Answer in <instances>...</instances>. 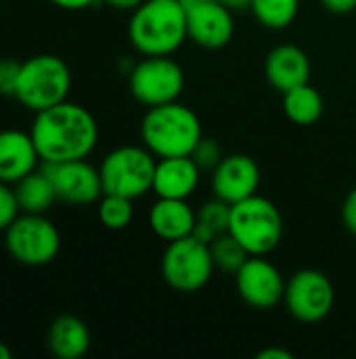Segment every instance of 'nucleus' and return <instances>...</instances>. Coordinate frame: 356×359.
Returning a JSON list of instances; mask_svg holds the SVG:
<instances>
[{"label":"nucleus","mask_w":356,"mask_h":359,"mask_svg":"<svg viewBox=\"0 0 356 359\" xmlns=\"http://www.w3.org/2000/svg\"><path fill=\"white\" fill-rule=\"evenodd\" d=\"M197 223V212L187 200L157 198L149 210V227L164 242H176L193 236Z\"/></svg>","instance_id":"nucleus-18"},{"label":"nucleus","mask_w":356,"mask_h":359,"mask_svg":"<svg viewBox=\"0 0 356 359\" xmlns=\"http://www.w3.org/2000/svg\"><path fill=\"white\" fill-rule=\"evenodd\" d=\"M141 137L155 158L191 156L204 137V128L191 107L172 101L149 107L141 122Z\"/></svg>","instance_id":"nucleus-3"},{"label":"nucleus","mask_w":356,"mask_h":359,"mask_svg":"<svg viewBox=\"0 0 356 359\" xmlns=\"http://www.w3.org/2000/svg\"><path fill=\"white\" fill-rule=\"evenodd\" d=\"M210 252H212V259H214V265L216 269L225 271V273H237L243 263L252 257L229 231L216 236L210 244Z\"/></svg>","instance_id":"nucleus-24"},{"label":"nucleus","mask_w":356,"mask_h":359,"mask_svg":"<svg viewBox=\"0 0 356 359\" xmlns=\"http://www.w3.org/2000/svg\"><path fill=\"white\" fill-rule=\"evenodd\" d=\"M229 233L252 257H266L283 238V217L271 200L256 194L231 206Z\"/></svg>","instance_id":"nucleus-4"},{"label":"nucleus","mask_w":356,"mask_h":359,"mask_svg":"<svg viewBox=\"0 0 356 359\" xmlns=\"http://www.w3.org/2000/svg\"><path fill=\"white\" fill-rule=\"evenodd\" d=\"M237 292L252 309H273L285 297V280L281 271L264 257H250L235 273Z\"/></svg>","instance_id":"nucleus-13"},{"label":"nucleus","mask_w":356,"mask_h":359,"mask_svg":"<svg viewBox=\"0 0 356 359\" xmlns=\"http://www.w3.org/2000/svg\"><path fill=\"white\" fill-rule=\"evenodd\" d=\"M260 168L254 158L245 154H231L212 170V191L227 204H237L258 194Z\"/></svg>","instance_id":"nucleus-14"},{"label":"nucleus","mask_w":356,"mask_h":359,"mask_svg":"<svg viewBox=\"0 0 356 359\" xmlns=\"http://www.w3.org/2000/svg\"><path fill=\"white\" fill-rule=\"evenodd\" d=\"M134 217L132 200L115 194H103L99 200V219L107 229L120 231L130 225Z\"/></svg>","instance_id":"nucleus-25"},{"label":"nucleus","mask_w":356,"mask_h":359,"mask_svg":"<svg viewBox=\"0 0 356 359\" xmlns=\"http://www.w3.org/2000/svg\"><path fill=\"white\" fill-rule=\"evenodd\" d=\"M107 6H111V8H115V11H128V13H132L134 8H138L145 0H103Z\"/></svg>","instance_id":"nucleus-32"},{"label":"nucleus","mask_w":356,"mask_h":359,"mask_svg":"<svg viewBox=\"0 0 356 359\" xmlns=\"http://www.w3.org/2000/svg\"><path fill=\"white\" fill-rule=\"evenodd\" d=\"M283 303L298 322L317 324L332 313L336 290L332 280L323 271L300 269L285 284Z\"/></svg>","instance_id":"nucleus-10"},{"label":"nucleus","mask_w":356,"mask_h":359,"mask_svg":"<svg viewBox=\"0 0 356 359\" xmlns=\"http://www.w3.org/2000/svg\"><path fill=\"white\" fill-rule=\"evenodd\" d=\"M13 358V351L4 345V343H0V359H10Z\"/></svg>","instance_id":"nucleus-35"},{"label":"nucleus","mask_w":356,"mask_h":359,"mask_svg":"<svg viewBox=\"0 0 356 359\" xmlns=\"http://www.w3.org/2000/svg\"><path fill=\"white\" fill-rule=\"evenodd\" d=\"M229 221H231V204L222 202L220 198H214L197 210V223L193 236L204 244H212L216 236L229 231Z\"/></svg>","instance_id":"nucleus-22"},{"label":"nucleus","mask_w":356,"mask_h":359,"mask_svg":"<svg viewBox=\"0 0 356 359\" xmlns=\"http://www.w3.org/2000/svg\"><path fill=\"white\" fill-rule=\"evenodd\" d=\"M19 202L15 196V189L8 187V183L0 181V231H6L8 225L19 217Z\"/></svg>","instance_id":"nucleus-27"},{"label":"nucleus","mask_w":356,"mask_h":359,"mask_svg":"<svg viewBox=\"0 0 356 359\" xmlns=\"http://www.w3.org/2000/svg\"><path fill=\"white\" fill-rule=\"evenodd\" d=\"M128 86L132 97L147 107L172 103L185 88V72L170 57H145L128 72Z\"/></svg>","instance_id":"nucleus-9"},{"label":"nucleus","mask_w":356,"mask_h":359,"mask_svg":"<svg viewBox=\"0 0 356 359\" xmlns=\"http://www.w3.org/2000/svg\"><path fill=\"white\" fill-rule=\"evenodd\" d=\"M48 347L61 359H80L90 347V332L86 324L73 316H61L48 330Z\"/></svg>","instance_id":"nucleus-19"},{"label":"nucleus","mask_w":356,"mask_h":359,"mask_svg":"<svg viewBox=\"0 0 356 359\" xmlns=\"http://www.w3.org/2000/svg\"><path fill=\"white\" fill-rule=\"evenodd\" d=\"M342 219H344V225L346 229L356 236V187L350 189V194L346 196L344 200V206H342Z\"/></svg>","instance_id":"nucleus-29"},{"label":"nucleus","mask_w":356,"mask_h":359,"mask_svg":"<svg viewBox=\"0 0 356 359\" xmlns=\"http://www.w3.org/2000/svg\"><path fill=\"white\" fill-rule=\"evenodd\" d=\"M321 4L334 15H348L356 8V0H321Z\"/></svg>","instance_id":"nucleus-30"},{"label":"nucleus","mask_w":356,"mask_h":359,"mask_svg":"<svg viewBox=\"0 0 356 359\" xmlns=\"http://www.w3.org/2000/svg\"><path fill=\"white\" fill-rule=\"evenodd\" d=\"M40 156L29 133L6 128L0 130V181L15 185L36 170Z\"/></svg>","instance_id":"nucleus-17"},{"label":"nucleus","mask_w":356,"mask_h":359,"mask_svg":"<svg viewBox=\"0 0 356 359\" xmlns=\"http://www.w3.org/2000/svg\"><path fill=\"white\" fill-rule=\"evenodd\" d=\"M214 269L210 244L199 242L195 236L168 242L162 255V276L176 292L191 294L201 290L212 280Z\"/></svg>","instance_id":"nucleus-7"},{"label":"nucleus","mask_w":356,"mask_h":359,"mask_svg":"<svg viewBox=\"0 0 356 359\" xmlns=\"http://www.w3.org/2000/svg\"><path fill=\"white\" fill-rule=\"evenodd\" d=\"M29 135L44 164L88 158L99 141L94 116L78 103H57L36 111Z\"/></svg>","instance_id":"nucleus-1"},{"label":"nucleus","mask_w":356,"mask_h":359,"mask_svg":"<svg viewBox=\"0 0 356 359\" xmlns=\"http://www.w3.org/2000/svg\"><path fill=\"white\" fill-rule=\"evenodd\" d=\"M48 175L57 198L67 204L86 206L99 202L103 196L101 172L92 164L84 160H67V162H48L42 166Z\"/></svg>","instance_id":"nucleus-12"},{"label":"nucleus","mask_w":356,"mask_h":359,"mask_svg":"<svg viewBox=\"0 0 356 359\" xmlns=\"http://www.w3.org/2000/svg\"><path fill=\"white\" fill-rule=\"evenodd\" d=\"M250 11L262 27L277 32L290 27L296 21L300 0H252Z\"/></svg>","instance_id":"nucleus-23"},{"label":"nucleus","mask_w":356,"mask_h":359,"mask_svg":"<svg viewBox=\"0 0 356 359\" xmlns=\"http://www.w3.org/2000/svg\"><path fill=\"white\" fill-rule=\"evenodd\" d=\"M283 111L294 124L311 126L323 114V97L315 86H311V82L300 84L283 93Z\"/></svg>","instance_id":"nucleus-21"},{"label":"nucleus","mask_w":356,"mask_h":359,"mask_svg":"<svg viewBox=\"0 0 356 359\" xmlns=\"http://www.w3.org/2000/svg\"><path fill=\"white\" fill-rule=\"evenodd\" d=\"M15 196L19 208L31 215H44L57 198V191L44 170H34L15 183Z\"/></svg>","instance_id":"nucleus-20"},{"label":"nucleus","mask_w":356,"mask_h":359,"mask_svg":"<svg viewBox=\"0 0 356 359\" xmlns=\"http://www.w3.org/2000/svg\"><path fill=\"white\" fill-rule=\"evenodd\" d=\"M222 4H227L229 8L233 11H243V8H250V2L252 0H220Z\"/></svg>","instance_id":"nucleus-34"},{"label":"nucleus","mask_w":356,"mask_h":359,"mask_svg":"<svg viewBox=\"0 0 356 359\" xmlns=\"http://www.w3.org/2000/svg\"><path fill=\"white\" fill-rule=\"evenodd\" d=\"M201 168L191 156L157 158L153 191L157 198L189 200L199 185Z\"/></svg>","instance_id":"nucleus-15"},{"label":"nucleus","mask_w":356,"mask_h":359,"mask_svg":"<svg viewBox=\"0 0 356 359\" xmlns=\"http://www.w3.org/2000/svg\"><path fill=\"white\" fill-rule=\"evenodd\" d=\"M311 59L296 44H279L264 59V76L279 93L311 82Z\"/></svg>","instance_id":"nucleus-16"},{"label":"nucleus","mask_w":356,"mask_h":359,"mask_svg":"<svg viewBox=\"0 0 356 359\" xmlns=\"http://www.w3.org/2000/svg\"><path fill=\"white\" fill-rule=\"evenodd\" d=\"M258 359H292V353L290 351H285V349H277V347H271V349H264V351H260Z\"/></svg>","instance_id":"nucleus-33"},{"label":"nucleus","mask_w":356,"mask_h":359,"mask_svg":"<svg viewBox=\"0 0 356 359\" xmlns=\"http://www.w3.org/2000/svg\"><path fill=\"white\" fill-rule=\"evenodd\" d=\"M191 158L197 162V166H199L201 170H214V168L220 164V160H222L225 156H222V147H220L214 139L201 137L199 143L195 145Z\"/></svg>","instance_id":"nucleus-26"},{"label":"nucleus","mask_w":356,"mask_h":359,"mask_svg":"<svg viewBox=\"0 0 356 359\" xmlns=\"http://www.w3.org/2000/svg\"><path fill=\"white\" fill-rule=\"evenodd\" d=\"M4 244L17 263L40 267L59 255L61 233L44 215L23 212L4 231Z\"/></svg>","instance_id":"nucleus-8"},{"label":"nucleus","mask_w":356,"mask_h":359,"mask_svg":"<svg viewBox=\"0 0 356 359\" xmlns=\"http://www.w3.org/2000/svg\"><path fill=\"white\" fill-rule=\"evenodd\" d=\"M71 72L57 55H36L21 63L15 99L31 111L48 109L67 101Z\"/></svg>","instance_id":"nucleus-5"},{"label":"nucleus","mask_w":356,"mask_h":359,"mask_svg":"<svg viewBox=\"0 0 356 359\" xmlns=\"http://www.w3.org/2000/svg\"><path fill=\"white\" fill-rule=\"evenodd\" d=\"M187 15L189 40L201 48H222L235 34L233 8L220 0H180Z\"/></svg>","instance_id":"nucleus-11"},{"label":"nucleus","mask_w":356,"mask_h":359,"mask_svg":"<svg viewBox=\"0 0 356 359\" xmlns=\"http://www.w3.org/2000/svg\"><path fill=\"white\" fill-rule=\"evenodd\" d=\"M19 72H21V63L13 59H0V95L2 97H15Z\"/></svg>","instance_id":"nucleus-28"},{"label":"nucleus","mask_w":356,"mask_h":359,"mask_svg":"<svg viewBox=\"0 0 356 359\" xmlns=\"http://www.w3.org/2000/svg\"><path fill=\"white\" fill-rule=\"evenodd\" d=\"M48 2L59 8H65V11H82V8L92 6L97 0H48Z\"/></svg>","instance_id":"nucleus-31"},{"label":"nucleus","mask_w":356,"mask_h":359,"mask_svg":"<svg viewBox=\"0 0 356 359\" xmlns=\"http://www.w3.org/2000/svg\"><path fill=\"white\" fill-rule=\"evenodd\" d=\"M155 166L157 160L147 147H115L103 158L99 166L103 194H115L130 200L143 198L145 194L153 191Z\"/></svg>","instance_id":"nucleus-6"},{"label":"nucleus","mask_w":356,"mask_h":359,"mask_svg":"<svg viewBox=\"0 0 356 359\" xmlns=\"http://www.w3.org/2000/svg\"><path fill=\"white\" fill-rule=\"evenodd\" d=\"M130 44L145 57H170L187 34V15L180 0H145L128 23Z\"/></svg>","instance_id":"nucleus-2"}]
</instances>
